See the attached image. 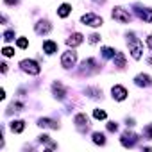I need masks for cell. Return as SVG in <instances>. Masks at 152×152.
Returning <instances> with one entry per match:
<instances>
[{"label": "cell", "instance_id": "obj_21", "mask_svg": "<svg viewBox=\"0 0 152 152\" xmlns=\"http://www.w3.org/2000/svg\"><path fill=\"white\" fill-rule=\"evenodd\" d=\"M102 57L104 59H111V57H115L116 56V50L115 48H111V47H102Z\"/></svg>", "mask_w": 152, "mask_h": 152}, {"label": "cell", "instance_id": "obj_18", "mask_svg": "<svg viewBox=\"0 0 152 152\" xmlns=\"http://www.w3.org/2000/svg\"><path fill=\"white\" fill-rule=\"evenodd\" d=\"M70 13H72V6H70V4H66V2H64V4H61V6H59V9H57V16H59V18H66Z\"/></svg>", "mask_w": 152, "mask_h": 152}, {"label": "cell", "instance_id": "obj_14", "mask_svg": "<svg viewBox=\"0 0 152 152\" xmlns=\"http://www.w3.org/2000/svg\"><path fill=\"white\" fill-rule=\"evenodd\" d=\"M83 41H84V36H83L81 32H73V34L66 39V45H68V47H72V48H75V47H79Z\"/></svg>", "mask_w": 152, "mask_h": 152}, {"label": "cell", "instance_id": "obj_29", "mask_svg": "<svg viewBox=\"0 0 152 152\" xmlns=\"http://www.w3.org/2000/svg\"><path fill=\"white\" fill-rule=\"evenodd\" d=\"M11 109H15V111H22V109H23V104H22V102H13V104H11Z\"/></svg>", "mask_w": 152, "mask_h": 152}, {"label": "cell", "instance_id": "obj_37", "mask_svg": "<svg viewBox=\"0 0 152 152\" xmlns=\"http://www.w3.org/2000/svg\"><path fill=\"white\" fill-rule=\"evenodd\" d=\"M147 61H148V63H150V64H152V57H148V59H147Z\"/></svg>", "mask_w": 152, "mask_h": 152}, {"label": "cell", "instance_id": "obj_10", "mask_svg": "<svg viewBox=\"0 0 152 152\" xmlns=\"http://www.w3.org/2000/svg\"><path fill=\"white\" fill-rule=\"evenodd\" d=\"M52 95H54L57 100H63V99L66 97V90H64V86H63L61 81H54V83H52Z\"/></svg>", "mask_w": 152, "mask_h": 152}, {"label": "cell", "instance_id": "obj_19", "mask_svg": "<svg viewBox=\"0 0 152 152\" xmlns=\"http://www.w3.org/2000/svg\"><path fill=\"white\" fill-rule=\"evenodd\" d=\"M113 63H115L116 68H124L125 66V56H124V52H116V56L113 57Z\"/></svg>", "mask_w": 152, "mask_h": 152}, {"label": "cell", "instance_id": "obj_34", "mask_svg": "<svg viewBox=\"0 0 152 152\" xmlns=\"http://www.w3.org/2000/svg\"><path fill=\"white\" fill-rule=\"evenodd\" d=\"M125 124H127V127H132V125H134V120H132V118H127Z\"/></svg>", "mask_w": 152, "mask_h": 152}, {"label": "cell", "instance_id": "obj_16", "mask_svg": "<svg viewBox=\"0 0 152 152\" xmlns=\"http://www.w3.org/2000/svg\"><path fill=\"white\" fill-rule=\"evenodd\" d=\"M43 52H45V54H48V56L56 54V52H57V43H56V41H52V39L43 41Z\"/></svg>", "mask_w": 152, "mask_h": 152}, {"label": "cell", "instance_id": "obj_27", "mask_svg": "<svg viewBox=\"0 0 152 152\" xmlns=\"http://www.w3.org/2000/svg\"><path fill=\"white\" fill-rule=\"evenodd\" d=\"M2 54H4L6 57H13V56H15V48H11V47H4V48H2Z\"/></svg>", "mask_w": 152, "mask_h": 152}, {"label": "cell", "instance_id": "obj_1", "mask_svg": "<svg viewBox=\"0 0 152 152\" xmlns=\"http://www.w3.org/2000/svg\"><path fill=\"white\" fill-rule=\"evenodd\" d=\"M127 45H129V52L132 56V59H141V54H143V43L136 38L134 32H127Z\"/></svg>", "mask_w": 152, "mask_h": 152}, {"label": "cell", "instance_id": "obj_13", "mask_svg": "<svg viewBox=\"0 0 152 152\" xmlns=\"http://www.w3.org/2000/svg\"><path fill=\"white\" fill-rule=\"evenodd\" d=\"M34 31H36L38 34H48V32L52 31V25H50L48 20H39V22L34 25Z\"/></svg>", "mask_w": 152, "mask_h": 152}, {"label": "cell", "instance_id": "obj_33", "mask_svg": "<svg viewBox=\"0 0 152 152\" xmlns=\"http://www.w3.org/2000/svg\"><path fill=\"white\" fill-rule=\"evenodd\" d=\"M147 47L152 50V34H148V36H147Z\"/></svg>", "mask_w": 152, "mask_h": 152}, {"label": "cell", "instance_id": "obj_25", "mask_svg": "<svg viewBox=\"0 0 152 152\" xmlns=\"http://www.w3.org/2000/svg\"><path fill=\"white\" fill-rule=\"evenodd\" d=\"M2 38H4V41H6V43L13 41V39H15V31H6V32L2 34Z\"/></svg>", "mask_w": 152, "mask_h": 152}, {"label": "cell", "instance_id": "obj_20", "mask_svg": "<svg viewBox=\"0 0 152 152\" xmlns=\"http://www.w3.org/2000/svg\"><path fill=\"white\" fill-rule=\"evenodd\" d=\"M84 93L90 99H102V90H99V88H86Z\"/></svg>", "mask_w": 152, "mask_h": 152}, {"label": "cell", "instance_id": "obj_7", "mask_svg": "<svg viewBox=\"0 0 152 152\" xmlns=\"http://www.w3.org/2000/svg\"><path fill=\"white\" fill-rule=\"evenodd\" d=\"M88 122H90V120H88L86 113H77V115H75V118H73V124L77 125V129H79L81 132L88 131V127H90V124H88Z\"/></svg>", "mask_w": 152, "mask_h": 152}, {"label": "cell", "instance_id": "obj_23", "mask_svg": "<svg viewBox=\"0 0 152 152\" xmlns=\"http://www.w3.org/2000/svg\"><path fill=\"white\" fill-rule=\"evenodd\" d=\"M93 143L95 145H106V136L102 134V132H93Z\"/></svg>", "mask_w": 152, "mask_h": 152}, {"label": "cell", "instance_id": "obj_32", "mask_svg": "<svg viewBox=\"0 0 152 152\" xmlns=\"http://www.w3.org/2000/svg\"><path fill=\"white\" fill-rule=\"evenodd\" d=\"M18 2H20V0H4V4H6V6H16Z\"/></svg>", "mask_w": 152, "mask_h": 152}, {"label": "cell", "instance_id": "obj_8", "mask_svg": "<svg viewBox=\"0 0 152 152\" xmlns=\"http://www.w3.org/2000/svg\"><path fill=\"white\" fill-rule=\"evenodd\" d=\"M134 9H136V15L140 16V20H143L145 23H150L152 22V9L150 7H141V6H134Z\"/></svg>", "mask_w": 152, "mask_h": 152}, {"label": "cell", "instance_id": "obj_11", "mask_svg": "<svg viewBox=\"0 0 152 152\" xmlns=\"http://www.w3.org/2000/svg\"><path fill=\"white\" fill-rule=\"evenodd\" d=\"M120 141H122V145H124V147L131 148V147H134V145H136V141H138V136H136L134 132H129V131H125V132L122 134Z\"/></svg>", "mask_w": 152, "mask_h": 152}, {"label": "cell", "instance_id": "obj_35", "mask_svg": "<svg viewBox=\"0 0 152 152\" xmlns=\"http://www.w3.org/2000/svg\"><path fill=\"white\" fill-rule=\"evenodd\" d=\"M0 66H2V73H6V72H7V64H6V63H2Z\"/></svg>", "mask_w": 152, "mask_h": 152}, {"label": "cell", "instance_id": "obj_30", "mask_svg": "<svg viewBox=\"0 0 152 152\" xmlns=\"http://www.w3.org/2000/svg\"><path fill=\"white\" fill-rule=\"evenodd\" d=\"M107 131H111V132H116V131H118V124H115V122H109V124H107Z\"/></svg>", "mask_w": 152, "mask_h": 152}, {"label": "cell", "instance_id": "obj_2", "mask_svg": "<svg viewBox=\"0 0 152 152\" xmlns=\"http://www.w3.org/2000/svg\"><path fill=\"white\" fill-rule=\"evenodd\" d=\"M20 68H22L25 73H29V75H38V73L41 72V66H39L38 61H34V59H22V61H20Z\"/></svg>", "mask_w": 152, "mask_h": 152}, {"label": "cell", "instance_id": "obj_12", "mask_svg": "<svg viewBox=\"0 0 152 152\" xmlns=\"http://www.w3.org/2000/svg\"><path fill=\"white\" fill-rule=\"evenodd\" d=\"M134 83H136V86L147 88V86H152V77H150L148 73H138L136 77H134Z\"/></svg>", "mask_w": 152, "mask_h": 152}, {"label": "cell", "instance_id": "obj_17", "mask_svg": "<svg viewBox=\"0 0 152 152\" xmlns=\"http://www.w3.org/2000/svg\"><path fill=\"white\" fill-rule=\"evenodd\" d=\"M9 127H11V131H13V132L20 134V132H23V131H25V122H23V120H13V122L9 124Z\"/></svg>", "mask_w": 152, "mask_h": 152}, {"label": "cell", "instance_id": "obj_28", "mask_svg": "<svg viewBox=\"0 0 152 152\" xmlns=\"http://www.w3.org/2000/svg\"><path fill=\"white\" fill-rule=\"evenodd\" d=\"M143 134H145L147 140H152V124H148V125L143 129Z\"/></svg>", "mask_w": 152, "mask_h": 152}, {"label": "cell", "instance_id": "obj_31", "mask_svg": "<svg viewBox=\"0 0 152 152\" xmlns=\"http://www.w3.org/2000/svg\"><path fill=\"white\" fill-rule=\"evenodd\" d=\"M100 41V36L99 34H91L90 36V43H99Z\"/></svg>", "mask_w": 152, "mask_h": 152}, {"label": "cell", "instance_id": "obj_36", "mask_svg": "<svg viewBox=\"0 0 152 152\" xmlns=\"http://www.w3.org/2000/svg\"><path fill=\"white\" fill-rule=\"evenodd\" d=\"M93 2H97V4H102V2H106V0H93Z\"/></svg>", "mask_w": 152, "mask_h": 152}, {"label": "cell", "instance_id": "obj_22", "mask_svg": "<svg viewBox=\"0 0 152 152\" xmlns=\"http://www.w3.org/2000/svg\"><path fill=\"white\" fill-rule=\"evenodd\" d=\"M38 140H39V143H47L48 148H56V147H57V143H54L48 134H41V136H38Z\"/></svg>", "mask_w": 152, "mask_h": 152}, {"label": "cell", "instance_id": "obj_9", "mask_svg": "<svg viewBox=\"0 0 152 152\" xmlns=\"http://www.w3.org/2000/svg\"><path fill=\"white\" fill-rule=\"evenodd\" d=\"M127 90L124 88V86H120V84H115L113 88H111V97L115 99V100H118V102H122V100H125L127 99Z\"/></svg>", "mask_w": 152, "mask_h": 152}, {"label": "cell", "instance_id": "obj_26", "mask_svg": "<svg viewBox=\"0 0 152 152\" xmlns=\"http://www.w3.org/2000/svg\"><path fill=\"white\" fill-rule=\"evenodd\" d=\"M16 47L18 48H27L29 47V39L27 38H18L16 39Z\"/></svg>", "mask_w": 152, "mask_h": 152}, {"label": "cell", "instance_id": "obj_5", "mask_svg": "<svg viewBox=\"0 0 152 152\" xmlns=\"http://www.w3.org/2000/svg\"><path fill=\"white\" fill-rule=\"evenodd\" d=\"M81 22H83L84 25H88V27H100V25L104 23V20H102L99 15H93V13L83 15V16H81Z\"/></svg>", "mask_w": 152, "mask_h": 152}, {"label": "cell", "instance_id": "obj_6", "mask_svg": "<svg viewBox=\"0 0 152 152\" xmlns=\"http://www.w3.org/2000/svg\"><path fill=\"white\" fill-rule=\"evenodd\" d=\"M99 72V66H97V61L93 59V57H90V59H84L83 61V64H81V73L84 75H88V73H97Z\"/></svg>", "mask_w": 152, "mask_h": 152}, {"label": "cell", "instance_id": "obj_24", "mask_svg": "<svg viewBox=\"0 0 152 152\" xmlns=\"http://www.w3.org/2000/svg\"><path fill=\"white\" fill-rule=\"evenodd\" d=\"M106 111L104 109H93V118H97V120H106Z\"/></svg>", "mask_w": 152, "mask_h": 152}, {"label": "cell", "instance_id": "obj_3", "mask_svg": "<svg viewBox=\"0 0 152 152\" xmlns=\"http://www.w3.org/2000/svg\"><path fill=\"white\" fill-rule=\"evenodd\" d=\"M111 16H113L115 20H118L120 23H129V22H131V13H129L125 7H120V6L113 7Z\"/></svg>", "mask_w": 152, "mask_h": 152}, {"label": "cell", "instance_id": "obj_4", "mask_svg": "<svg viewBox=\"0 0 152 152\" xmlns=\"http://www.w3.org/2000/svg\"><path fill=\"white\" fill-rule=\"evenodd\" d=\"M75 63H77V52H73V50H66V52H63V56H61V66L63 68H72V66H75Z\"/></svg>", "mask_w": 152, "mask_h": 152}, {"label": "cell", "instance_id": "obj_15", "mask_svg": "<svg viewBox=\"0 0 152 152\" xmlns=\"http://www.w3.org/2000/svg\"><path fill=\"white\" fill-rule=\"evenodd\" d=\"M38 125L39 127H45V129H59V124L52 118H39L38 120Z\"/></svg>", "mask_w": 152, "mask_h": 152}]
</instances>
